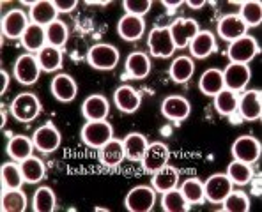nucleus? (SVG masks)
<instances>
[{
	"label": "nucleus",
	"instance_id": "1",
	"mask_svg": "<svg viewBox=\"0 0 262 212\" xmlns=\"http://www.w3.org/2000/svg\"><path fill=\"white\" fill-rule=\"evenodd\" d=\"M9 111L14 121L21 122V124H29L41 115V101L32 92H20L11 101Z\"/></svg>",
	"mask_w": 262,
	"mask_h": 212
},
{
	"label": "nucleus",
	"instance_id": "2",
	"mask_svg": "<svg viewBox=\"0 0 262 212\" xmlns=\"http://www.w3.org/2000/svg\"><path fill=\"white\" fill-rule=\"evenodd\" d=\"M119 50L108 42H96L87 52V64L96 71H114L119 64Z\"/></svg>",
	"mask_w": 262,
	"mask_h": 212
},
{
	"label": "nucleus",
	"instance_id": "3",
	"mask_svg": "<svg viewBox=\"0 0 262 212\" xmlns=\"http://www.w3.org/2000/svg\"><path fill=\"white\" fill-rule=\"evenodd\" d=\"M80 138L87 147L101 149L114 138V127L106 121H89L80 129Z\"/></svg>",
	"mask_w": 262,
	"mask_h": 212
},
{
	"label": "nucleus",
	"instance_id": "4",
	"mask_svg": "<svg viewBox=\"0 0 262 212\" xmlns=\"http://www.w3.org/2000/svg\"><path fill=\"white\" fill-rule=\"evenodd\" d=\"M158 193L152 190V186L140 184L128 191L124 196V207L129 212H151L156 205Z\"/></svg>",
	"mask_w": 262,
	"mask_h": 212
},
{
	"label": "nucleus",
	"instance_id": "5",
	"mask_svg": "<svg viewBox=\"0 0 262 212\" xmlns=\"http://www.w3.org/2000/svg\"><path fill=\"white\" fill-rule=\"evenodd\" d=\"M147 48L149 53L152 57H156V59H170L174 55L177 48L168 27H154L147 36Z\"/></svg>",
	"mask_w": 262,
	"mask_h": 212
},
{
	"label": "nucleus",
	"instance_id": "6",
	"mask_svg": "<svg viewBox=\"0 0 262 212\" xmlns=\"http://www.w3.org/2000/svg\"><path fill=\"white\" fill-rule=\"evenodd\" d=\"M41 65L37 62V57L34 53H21L16 59V62L13 65V76L18 83L25 85H34L37 83L41 76Z\"/></svg>",
	"mask_w": 262,
	"mask_h": 212
},
{
	"label": "nucleus",
	"instance_id": "7",
	"mask_svg": "<svg viewBox=\"0 0 262 212\" xmlns=\"http://www.w3.org/2000/svg\"><path fill=\"white\" fill-rule=\"evenodd\" d=\"M29 25H30L29 14H27L25 11L18 9V7L16 9L7 11L2 16V23H0V27H2V36L11 41H21L23 34L29 29Z\"/></svg>",
	"mask_w": 262,
	"mask_h": 212
},
{
	"label": "nucleus",
	"instance_id": "8",
	"mask_svg": "<svg viewBox=\"0 0 262 212\" xmlns=\"http://www.w3.org/2000/svg\"><path fill=\"white\" fill-rule=\"evenodd\" d=\"M259 42H257L255 37L252 36H243L239 39L229 42V55L230 62L234 64H250L257 55H259Z\"/></svg>",
	"mask_w": 262,
	"mask_h": 212
},
{
	"label": "nucleus",
	"instance_id": "9",
	"mask_svg": "<svg viewBox=\"0 0 262 212\" xmlns=\"http://www.w3.org/2000/svg\"><path fill=\"white\" fill-rule=\"evenodd\" d=\"M232 157L236 161H241V163H248L253 164L260 159L262 154V145L260 142L257 140L255 136H250V134H243V136L236 138L232 144Z\"/></svg>",
	"mask_w": 262,
	"mask_h": 212
},
{
	"label": "nucleus",
	"instance_id": "10",
	"mask_svg": "<svg viewBox=\"0 0 262 212\" xmlns=\"http://www.w3.org/2000/svg\"><path fill=\"white\" fill-rule=\"evenodd\" d=\"M32 140H34V145H36V150H39L41 154H53L57 149H60L62 134H60V131L55 127V124L46 122V124H43L34 131Z\"/></svg>",
	"mask_w": 262,
	"mask_h": 212
},
{
	"label": "nucleus",
	"instance_id": "11",
	"mask_svg": "<svg viewBox=\"0 0 262 212\" xmlns=\"http://www.w3.org/2000/svg\"><path fill=\"white\" fill-rule=\"evenodd\" d=\"M168 30H170V36L174 39L176 48L183 50L190 46L191 39L200 32V27L193 18H177L176 21H172L168 25Z\"/></svg>",
	"mask_w": 262,
	"mask_h": 212
},
{
	"label": "nucleus",
	"instance_id": "12",
	"mask_svg": "<svg viewBox=\"0 0 262 212\" xmlns=\"http://www.w3.org/2000/svg\"><path fill=\"white\" fill-rule=\"evenodd\" d=\"M234 190L232 180L227 177V173H214L204 182V193H206V202L213 205H222L225 196Z\"/></svg>",
	"mask_w": 262,
	"mask_h": 212
},
{
	"label": "nucleus",
	"instance_id": "13",
	"mask_svg": "<svg viewBox=\"0 0 262 212\" xmlns=\"http://www.w3.org/2000/svg\"><path fill=\"white\" fill-rule=\"evenodd\" d=\"M168 161H170V149H168V145L163 144V142H152V144H149L140 163L145 172L152 175L160 168L167 167Z\"/></svg>",
	"mask_w": 262,
	"mask_h": 212
},
{
	"label": "nucleus",
	"instance_id": "14",
	"mask_svg": "<svg viewBox=\"0 0 262 212\" xmlns=\"http://www.w3.org/2000/svg\"><path fill=\"white\" fill-rule=\"evenodd\" d=\"M50 90H52V96L59 103H71L78 96V83L68 73H57L52 78Z\"/></svg>",
	"mask_w": 262,
	"mask_h": 212
},
{
	"label": "nucleus",
	"instance_id": "15",
	"mask_svg": "<svg viewBox=\"0 0 262 212\" xmlns=\"http://www.w3.org/2000/svg\"><path fill=\"white\" fill-rule=\"evenodd\" d=\"M237 111L241 119L246 122H257L262 119V92L260 90H246L239 96L237 103Z\"/></svg>",
	"mask_w": 262,
	"mask_h": 212
},
{
	"label": "nucleus",
	"instance_id": "16",
	"mask_svg": "<svg viewBox=\"0 0 262 212\" xmlns=\"http://www.w3.org/2000/svg\"><path fill=\"white\" fill-rule=\"evenodd\" d=\"M222 73H223L225 88H229V90H232V92L245 90L246 85L250 83V78H252V69H250L248 64L230 62Z\"/></svg>",
	"mask_w": 262,
	"mask_h": 212
},
{
	"label": "nucleus",
	"instance_id": "17",
	"mask_svg": "<svg viewBox=\"0 0 262 212\" xmlns=\"http://www.w3.org/2000/svg\"><path fill=\"white\" fill-rule=\"evenodd\" d=\"M191 103L184 96H167L161 103V115L172 122H183L190 117Z\"/></svg>",
	"mask_w": 262,
	"mask_h": 212
},
{
	"label": "nucleus",
	"instance_id": "18",
	"mask_svg": "<svg viewBox=\"0 0 262 212\" xmlns=\"http://www.w3.org/2000/svg\"><path fill=\"white\" fill-rule=\"evenodd\" d=\"M216 32L220 36V39L232 42L239 37L248 34V27L245 25V21L239 18V14H225V16L220 18L218 25H216Z\"/></svg>",
	"mask_w": 262,
	"mask_h": 212
},
{
	"label": "nucleus",
	"instance_id": "19",
	"mask_svg": "<svg viewBox=\"0 0 262 212\" xmlns=\"http://www.w3.org/2000/svg\"><path fill=\"white\" fill-rule=\"evenodd\" d=\"M190 57L191 59H199V60H206L213 55L218 50L216 46V36H214L211 30H200L199 34L191 39L190 46Z\"/></svg>",
	"mask_w": 262,
	"mask_h": 212
},
{
	"label": "nucleus",
	"instance_id": "20",
	"mask_svg": "<svg viewBox=\"0 0 262 212\" xmlns=\"http://www.w3.org/2000/svg\"><path fill=\"white\" fill-rule=\"evenodd\" d=\"M114 105L117 106L119 111L126 115H131L135 111H138V108L142 105V96L137 88H133L131 85H121L115 88L114 92Z\"/></svg>",
	"mask_w": 262,
	"mask_h": 212
},
{
	"label": "nucleus",
	"instance_id": "21",
	"mask_svg": "<svg viewBox=\"0 0 262 212\" xmlns=\"http://www.w3.org/2000/svg\"><path fill=\"white\" fill-rule=\"evenodd\" d=\"M117 34L122 41H128V42L140 41L145 34V20L142 16L122 14L121 20L117 21Z\"/></svg>",
	"mask_w": 262,
	"mask_h": 212
},
{
	"label": "nucleus",
	"instance_id": "22",
	"mask_svg": "<svg viewBox=\"0 0 262 212\" xmlns=\"http://www.w3.org/2000/svg\"><path fill=\"white\" fill-rule=\"evenodd\" d=\"M124 159H126L124 145H122V140H119V138H112L101 149H98V161L105 168L121 167Z\"/></svg>",
	"mask_w": 262,
	"mask_h": 212
},
{
	"label": "nucleus",
	"instance_id": "23",
	"mask_svg": "<svg viewBox=\"0 0 262 212\" xmlns=\"http://www.w3.org/2000/svg\"><path fill=\"white\" fill-rule=\"evenodd\" d=\"M110 113V103L103 94H92L83 99L82 115L89 121H106Z\"/></svg>",
	"mask_w": 262,
	"mask_h": 212
},
{
	"label": "nucleus",
	"instance_id": "24",
	"mask_svg": "<svg viewBox=\"0 0 262 212\" xmlns=\"http://www.w3.org/2000/svg\"><path fill=\"white\" fill-rule=\"evenodd\" d=\"M34 150H36V145H34V140L25 134H14V136L9 138L6 145V152L9 156L11 161H16V163H21L27 157L34 156Z\"/></svg>",
	"mask_w": 262,
	"mask_h": 212
},
{
	"label": "nucleus",
	"instance_id": "25",
	"mask_svg": "<svg viewBox=\"0 0 262 212\" xmlns=\"http://www.w3.org/2000/svg\"><path fill=\"white\" fill-rule=\"evenodd\" d=\"M57 16H59V11H57L53 0H34L29 11L30 21L41 27H48L50 23L59 20Z\"/></svg>",
	"mask_w": 262,
	"mask_h": 212
},
{
	"label": "nucleus",
	"instance_id": "26",
	"mask_svg": "<svg viewBox=\"0 0 262 212\" xmlns=\"http://www.w3.org/2000/svg\"><path fill=\"white\" fill-rule=\"evenodd\" d=\"M195 75V60L188 55L176 57L168 67V78L177 85L188 83Z\"/></svg>",
	"mask_w": 262,
	"mask_h": 212
},
{
	"label": "nucleus",
	"instance_id": "27",
	"mask_svg": "<svg viewBox=\"0 0 262 212\" xmlns=\"http://www.w3.org/2000/svg\"><path fill=\"white\" fill-rule=\"evenodd\" d=\"M151 186L156 193H167L170 190H176L179 186V170L174 168L172 164L160 168L158 172L152 173Z\"/></svg>",
	"mask_w": 262,
	"mask_h": 212
},
{
	"label": "nucleus",
	"instance_id": "28",
	"mask_svg": "<svg viewBox=\"0 0 262 212\" xmlns=\"http://www.w3.org/2000/svg\"><path fill=\"white\" fill-rule=\"evenodd\" d=\"M126 73L129 75V78L133 80H144L149 76V73H151V59H149L147 53L144 52H133L128 55V59H126Z\"/></svg>",
	"mask_w": 262,
	"mask_h": 212
},
{
	"label": "nucleus",
	"instance_id": "29",
	"mask_svg": "<svg viewBox=\"0 0 262 212\" xmlns=\"http://www.w3.org/2000/svg\"><path fill=\"white\" fill-rule=\"evenodd\" d=\"M21 46L27 50V53H39L48 42H46V27H41L37 23L30 21L29 29L25 30L21 37Z\"/></svg>",
	"mask_w": 262,
	"mask_h": 212
},
{
	"label": "nucleus",
	"instance_id": "30",
	"mask_svg": "<svg viewBox=\"0 0 262 212\" xmlns=\"http://www.w3.org/2000/svg\"><path fill=\"white\" fill-rule=\"evenodd\" d=\"M199 88L204 96H207V98H214L218 92H222L223 88H225L222 69H216V67L206 69L199 80Z\"/></svg>",
	"mask_w": 262,
	"mask_h": 212
},
{
	"label": "nucleus",
	"instance_id": "31",
	"mask_svg": "<svg viewBox=\"0 0 262 212\" xmlns=\"http://www.w3.org/2000/svg\"><path fill=\"white\" fill-rule=\"evenodd\" d=\"M122 145H124L126 159L133 161V163H140L145 150L149 147V142H147V138H145V134L129 133V134H126V138L122 140Z\"/></svg>",
	"mask_w": 262,
	"mask_h": 212
},
{
	"label": "nucleus",
	"instance_id": "32",
	"mask_svg": "<svg viewBox=\"0 0 262 212\" xmlns=\"http://www.w3.org/2000/svg\"><path fill=\"white\" fill-rule=\"evenodd\" d=\"M0 184H2V191L21 190V186L25 184V179H23L20 163L11 161V163H4L0 167Z\"/></svg>",
	"mask_w": 262,
	"mask_h": 212
},
{
	"label": "nucleus",
	"instance_id": "33",
	"mask_svg": "<svg viewBox=\"0 0 262 212\" xmlns=\"http://www.w3.org/2000/svg\"><path fill=\"white\" fill-rule=\"evenodd\" d=\"M36 57L43 73H57L64 64L62 50L53 48V46H50V44H46L39 53H36Z\"/></svg>",
	"mask_w": 262,
	"mask_h": 212
},
{
	"label": "nucleus",
	"instance_id": "34",
	"mask_svg": "<svg viewBox=\"0 0 262 212\" xmlns=\"http://www.w3.org/2000/svg\"><path fill=\"white\" fill-rule=\"evenodd\" d=\"M23 179H25V184H37L45 179L46 175V167L45 161L37 156H30L27 157L25 161L20 163Z\"/></svg>",
	"mask_w": 262,
	"mask_h": 212
},
{
	"label": "nucleus",
	"instance_id": "35",
	"mask_svg": "<svg viewBox=\"0 0 262 212\" xmlns=\"http://www.w3.org/2000/svg\"><path fill=\"white\" fill-rule=\"evenodd\" d=\"M27 195L21 190H4L0 196L2 212H23L27 210Z\"/></svg>",
	"mask_w": 262,
	"mask_h": 212
},
{
	"label": "nucleus",
	"instance_id": "36",
	"mask_svg": "<svg viewBox=\"0 0 262 212\" xmlns=\"http://www.w3.org/2000/svg\"><path fill=\"white\" fill-rule=\"evenodd\" d=\"M213 99H214V110H216L222 117H232L237 111V103H239L237 92L223 88V90L218 92Z\"/></svg>",
	"mask_w": 262,
	"mask_h": 212
},
{
	"label": "nucleus",
	"instance_id": "37",
	"mask_svg": "<svg viewBox=\"0 0 262 212\" xmlns=\"http://www.w3.org/2000/svg\"><path fill=\"white\" fill-rule=\"evenodd\" d=\"M55 209H57V196L52 187H48V186L37 187L32 196V210L53 212Z\"/></svg>",
	"mask_w": 262,
	"mask_h": 212
},
{
	"label": "nucleus",
	"instance_id": "38",
	"mask_svg": "<svg viewBox=\"0 0 262 212\" xmlns=\"http://www.w3.org/2000/svg\"><path fill=\"white\" fill-rule=\"evenodd\" d=\"M181 193L186 198V202L190 205H202L206 202V193H204V182L196 177H191V179H186L183 184H181Z\"/></svg>",
	"mask_w": 262,
	"mask_h": 212
},
{
	"label": "nucleus",
	"instance_id": "39",
	"mask_svg": "<svg viewBox=\"0 0 262 212\" xmlns=\"http://www.w3.org/2000/svg\"><path fill=\"white\" fill-rule=\"evenodd\" d=\"M227 177L232 180L234 186H248L253 179V170H252V164L248 163H241V161H236L234 159L232 163L227 167Z\"/></svg>",
	"mask_w": 262,
	"mask_h": 212
},
{
	"label": "nucleus",
	"instance_id": "40",
	"mask_svg": "<svg viewBox=\"0 0 262 212\" xmlns=\"http://www.w3.org/2000/svg\"><path fill=\"white\" fill-rule=\"evenodd\" d=\"M161 209L165 212H188L191 207L183 196L181 190L176 187V190L161 193Z\"/></svg>",
	"mask_w": 262,
	"mask_h": 212
},
{
	"label": "nucleus",
	"instance_id": "41",
	"mask_svg": "<svg viewBox=\"0 0 262 212\" xmlns=\"http://www.w3.org/2000/svg\"><path fill=\"white\" fill-rule=\"evenodd\" d=\"M68 39H69V30L64 21L55 20L46 27V42H48L50 46L62 50L64 46L68 44Z\"/></svg>",
	"mask_w": 262,
	"mask_h": 212
},
{
	"label": "nucleus",
	"instance_id": "42",
	"mask_svg": "<svg viewBox=\"0 0 262 212\" xmlns=\"http://www.w3.org/2000/svg\"><path fill=\"white\" fill-rule=\"evenodd\" d=\"M239 18L245 21V25L248 27H259L262 23V4L257 0H246L241 2V9H239Z\"/></svg>",
	"mask_w": 262,
	"mask_h": 212
},
{
	"label": "nucleus",
	"instance_id": "43",
	"mask_svg": "<svg viewBox=\"0 0 262 212\" xmlns=\"http://www.w3.org/2000/svg\"><path fill=\"white\" fill-rule=\"evenodd\" d=\"M222 210L225 212H248L250 210V196L245 191H230L222 202Z\"/></svg>",
	"mask_w": 262,
	"mask_h": 212
},
{
	"label": "nucleus",
	"instance_id": "44",
	"mask_svg": "<svg viewBox=\"0 0 262 212\" xmlns=\"http://www.w3.org/2000/svg\"><path fill=\"white\" fill-rule=\"evenodd\" d=\"M122 7H124V14H133V16H142L147 14L152 7L151 0H124L122 2Z\"/></svg>",
	"mask_w": 262,
	"mask_h": 212
},
{
	"label": "nucleus",
	"instance_id": "45",
	"mask_svg": "<svg viewBox=\"0 0 262 212\" xmlns=\"http://www.w3.org/2000/svg\"><path fill=\"white\" fill-rule=\"evenodd\" d=\"M55 2V7L59 11V14H68V13H73L78 6L76 0H53Z\"/></svg>",
	"mask_w": 262,
	"mask_h": 212
},
{
	"label": "nucleus",
	"instance_id": "46",
	"mask_svg": "<svg viewBox=\"0 0 262 212\" xmlns=\"http://www.w3.org/2000/svg\"><path fill=\"white\" fill-rule=\"evenodd\" d=\"M7 87H9V75L4 69H0V94H4Z\"/></svg>",
	"mask_w": 262,
	"mask_h": 212
},
{
	"label": "nucleus",
	"instance_id": "47",
	"mask_svg": "<svg viewBox=\"0 0 262 212\" xmlns=\"http://www.w3.org/2000/svg\"><path fill=\"white\" fill-rule=\"evenodd\" d=\"M184 4H186L188 7H191V9H200V7L206 6V0H186Z\"/></svg>",
	"mask_w": 262,
	"mask_h": 212
},
{
	"label": "nucleus",
	"instance_id": "48",
	"mask_svg": "<svg viewBox=\"0 0 262 212\" xmlns=\"http://www.w3.org/2000/svg\"><path fill=\"white\" fill-rule=\"evenodd\" d=\"M184 0H176V2H170V0H163V6H168V7H179L183 6Z\"/></svg>",
	"mask_w": 262,
	"mask_h": 212
},
{
	"label": "nucleus",
	"instance_id": "49",
	"mask_svg": "<svg viewBox=\"0 0 262 212\" xmlns=\"http://www.w3.org/2000/svg\"><path fill=\"white\" fill-rule=\"evenodd\" d=\"M87 6H108L110 2H94V0H87Z\"/></svg>",
	"mask_w": 262,
	"mask_h": 212
}]
</instances>
